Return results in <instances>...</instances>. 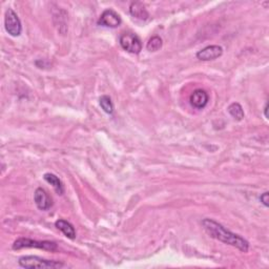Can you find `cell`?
I'll use <instances>...</instances> for the list:
<instances>
[{
    "mask_svg": "<svg viewBox=\"0 0 269 269\" xmlns=\"http://www.w3.org/2000/svg\"><path fill=\"white\" fill-rule=\"evenodd\" d=\"M202 225H203L207 234L211 238L218 240V241L230 246H234L243 253H247L249 251L248 241H246V240L241 236H239L226 229L222 224L218 223L217 221L206 218L202 221Z\"/></svg>",
    "mask_w": 269,
    "mask_h": 269,
    "instance_id": "cell-1",
    "label": "cell"
},
{
    "mask_svg": "<svg viewBox=\"0 0 269 269\" xmlns=\"http://www.w3.org/2000/svg\"><path fill=\"white\" fill-rule=\"evenodd\" d=\"M19 265L22 268L27 269H34V268H40V269H56V268H62L64 264L59 261L54 260H46L36 256H25L21 257L18 261Z\"/></svg>",
    "mask_w": 269,
    "mask_h": 269,
    "instance_id": "cell-2",
    "label": "cell"
},
{
    "mask_svg": "<svg viewBox=\"0 0 269 269\" xmlns=\"http://www.w3.org/2000/svg\"><path fill=\"white\" fill-rule=\"evenodd\" d=\"M22 248H39L43 251L55 252L57 251V244L52 241H36V240L27 238H19L13 244L14 251H19Z\"/></svg>",
    "mask_w": 269,
    "mask_h": 269,
    "instance_id": "cell-3",
    "label": "cell"
},
{
    "mask_svg": "<svg viewBox=\"0 0 269 269\" xmlns=\"http://www.w3.org/2000/svg\"><path fill=\"white\" fill-rule=\"evenodd\" d=\"M5 31L13 37H18L22 32L21 21L12 8H7L4 16Z\"/></svg>",
    "mask_w": 269,
    "mask_h": 269,
    "instance_id": "cell-4",
    "label": "cell"
},
{
    "mask_svg": "<svg viewBox=\"0 0 269 269\" xmlns=\"http://www.w3.org/2000/svg\"><path fill=\"white\" fill-rule=\"evenodd\" d=\"M120 44L123 50L132 54H139L142 50L140 38L133 33H124L120 36Z\"/></svg>",
    "mask_w": 269,
    "mask_h": 269,
    "instance_id": "cell-5",
    "label": "cell"
},
{
    "mask_svg": "<svg viewBox=\"0 0 269 269\" xmlns=\"http://www.w3.org/2000/svg\"><path fill=\"white\" fill-rule=\"evenodd\" d=\"M222 54H223L222 46L208 45L204 47V49L199 51L196 57L199 60H202V61H210V60H215L219 58V57L222 56Z\"/></svg>",
    "mask_w": 269,
    "mask_h": 269,
    "instance_id": "cell-6",
    "label": "cell"
},
{
    "mask_svg": "<svg viewBox=\"0 0 269 269\" xmlns=\"http://www.w3.org/2000/svg\"><path fill=\"white\" fill-rule=\"evenodd\" d=\"M121 22V17L113 9H105L98 20V24L105 27H118Z\"/></svg>",
    "mask_w": 269,
    "mask_h": 269,
    "instance_id": "cell-7",
    "label": "cell"
},
{
    "mask_svg": "<svg viewBox=\"0 0 269 269\" xmlns=\"http://www.w3.org/2000/svg\"><path fill=\"white\" fill-rule=\"evenodd\" d=\"M34 202L37 205V207L40 210H47L50 209L53 205V201L50 195L46 193V191L39 187L35 190L34 193Z\"/></svg>",
    "mask_w": 269,
    "mask_h": 269,
    "instance_id": "cell-8",
    "label": "cell"
},
{
    "mask_svg": "<svg viewBox=\"0 0 269 269\" xmlns=\"http://www.w3.org/2000/svg\"><path fill=\"white\" fill-rule=\"evenodd\" d=\"M208 100H209L208 94L204 90L201 89L194 91L189 97V102L191 104V107L197 110L204 109L208 103Z\"/></svg>",
    "mask_w": 269,
    "mask_h": 269,
    "instance_id": "cell-9",
    "label": "cell"
},
{
    "mask_svg": "<svg viewBox=\"0 0 269 269\" xmlns=\"http://www.w3.org/2000/svg\"><path fill=\"white\" fill-rule=\"evenodd\" d=\"M130 13L133 17L139 19V20L145 21L149 18V14L147 12V9L145 6L143 5V3L136 1V2H132L130 6Z\"/></svg>",
    "mask_w": 269,
    "mask_h": 269,
    "instance_id": "cell-10",
    "label": "cell"
},
{
    "mask_svg": "<svg viewBox=\"0 0 269 269\" xmlns=\"http://www.w3.org/2000/svg\"><path fill=\"white\" fill-rule=\"evenodd\" d=\"M55 226L69 239L74 240L76 238V230H75L74 226L70 222H67V221H65L63 219L57 220L56 223H55Z\"/></svg>",
    "mask_w": 269,
    "mask_h": 269,
    "instance_id": "cell-11",
    "label": "cell"
},
{
    "mask_svg": "<svg viewBox=\"0 0 269 269\" xmlns=\"http://www.w3.org/2000/svg\"><path fill=\"white\" fill-rule=\"evenodd\" d=\"M43 179L47 182V183L51 184L54 187L57 194L63 195L64 186H63V183L61 182V180L58 177L54 174H51V172H46V174H44V176H43Z\"/></svg>",
    "mask_w": 269,
    "mask_h": 269,
    "instance_id": "cell-12",
    "label": "cell"
},
{
    "mask_svg": "<svg viewBox=\"0 0 269 269\" xmlns=\"http://www.w3.org/2000/svg\"><path fill=\"white\" fill-rule=\"evenodd\" d=\"M228 113L230 114V116L233 118H235L237 121H241L244 118V111L243 108L241 107V104L240 103H232L228 107Z\"/></svg>",
    "mask_w": 269,
    "mask_h": 269,
    "instance_id": "cell-13",
    "label": "cell"
},
{
    "mask_svg": "<svg viewBox=\"0 0 269 269\" xmlns=\"http://www.w3.org/2000/svg\"><path fill=\"white\" fill-rule=\"evenodd\" d=\"M99 103H100V107L102 108V110L107 114L112 115L114 113V104H113L112 99L109 97V96H107V95L101 96L100 99H99Z\"/></svg>",
    "mask_w": 269,
    "mask_h": 269,
    "instance_id": "cell-14",
    "label": "cell"
},
{
    "mask_svg": "<svg viewBox=\"0 0 269 269\" xmlns=\"http://www.w3.org/2000/svg\"><path fill=\"white\" fill-rule=\"evenodd\" d=\"M162 44H163V42H162L161 38L159 36H153L148 40V42L146 44V49L149 52H157L161 49Z\"/></svg>",
    "mask_w": 269,
    "mask_h": 269,
    "instance_id": "cell-15",
    "label": "cell"
},
{
    "mask_svg": "<svg viewBox=\"0 0 269 269\" xmlns=\"http://www.w3.org/2000/svg\"><path fill=\"white\" fill-rule=\"evenodd\" d=\"M260 201L262 202V204H263L265 207H268V205H269V203H268V202H269V194H268V191H265L264 194L261 195Z\"/></svg>",
    "mask_w": 269,
    "mask_h": 269,
    "instance_id": "cell-16",
    "label": "cell"
},
{
    "mask_svg": "<svg viewBox=\"0 0 269 269\" xmlns=\"http://www.w3.org/2000/svg\"><path fill=\"white\" fill-rule=\"evenodd\" d=\"M264 114H265L266 119H268V103H266L265 108H264Z\"/></svg>",
    "mask_w": 269,
    "mask_h": 269,
    "instance_id": "cell-17",
    "label": "cell"
}]
</instances>
